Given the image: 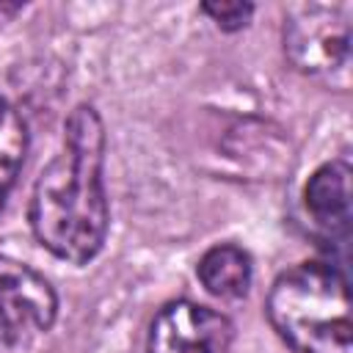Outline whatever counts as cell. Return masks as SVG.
I'll return each instance as SVG.
<instances>
[{"instance_id": "obj_2", "label": "cell", "mask_w": 353, "mask_h": 353, "mask_svg": "<svg viewBox=\"0 0 353 353\" xmlns=\"http://www.w3.org/2000/svg\"><path fill=\"white\" fill-rule=\"evenodd\" d=\"M265 314L295 353H353L350 290L331 262H301L270 284Z\"/></svg>"}, {"instance_id": "obj_9", "label": "cell", "mask_w": 353, "mask_h": 353, "mask_svg": "<svg viewBox=\"0 0 353 353\" xmlns=\"http://www.w3.org/2000/svg\"><path fill=\"white\" fill-rule=\"evenodd\" d=\"M201 11L221 28V30H240L251 22L254 6L240 0H221V3H201Z\"/></svg>"}, {"instance_id": "obj_7", "label": "cell", "mask_w": 353, "mask_h": 353, "mask_svg": "<svg viewBox=\"0 0 353 353\" xmlns=\"http://www.w3.org/2000/svg\"><path fill=\"white\" fill-rule=\"evenodd\" d=\"M199 281L204 284V290L215 298L223 301H234L243 298L251 287V256L234 245V243H218L210 251H204V256L199 259Z\"/></svg>"}, {"instance_id": "obj_1", "label": "cell", "mask_w": 353, "mask_h": 353, "mask_svg": "<svg viewBox=\"0 0 353 353\" xmlns=\"http://www.w3.org/2000/svg\"><path fill=\"white\" fill-rule=\"evenodd\" d=\"M105 127L91 105H77L63 124V149L41 168L28 221L36 240L58 259L85 265L108 237Z\"/></svg>"}, {"instance_id": "obj_6", "label": "cell", "mask_w": 353, "mask_h": 353, "mask_svg": "<svg viewBox=\"0 0 353 353\" xmlns=\"http://www.w3.org/2000/svg\"><path fill=\"white\" fill-rule=\"evenodd\" d=\"M350 165L347 160L323 163L303 188V204L317 229L331 237H345L350 229Z\"/></svg>"}, {"instance_id": "obj_5", "label": "cell", "mask_w": 353, "mask_h": 353, "mask_svg": "<svg viewBox=\"0 0 353 353\" xmlns=\"http://www.w3.org/2000/svg\"><path fill=\"white\" fill-rule=\"evenodd\" d=\"M234 325L226 314L193 303H165L149 325L146 353H229Z\"/></svg>"}, {"instance_id": "obj_3", "label": "cell", "mask_w": 353, "mask_h": 353, "mask_svg": "<svg viewBox=\"0 0 353 353\" xmlns=\"http://www.w3.org/2000/svg\"><path fill=\"white\" fill-rule=\"evenodd\" d=\"M284 55L309 77H347L350 63V8L339 3H303L284 19Z\"/></svg>"}, {"instance_id": "obj_8", "label": "cell", "mask_w": 353, "mask_h": 353, "mask_svg": "<svg viewBox=\"0 0 353 353\" xmlns=\"http://www.w3.org/2000/svg\"><path fill=\"white\" fill-rule=\"evenodd\" d=\"M28 154V127L6 99H0V210L17 185Z\"/></svg>"}, {"instance_id": "obj_4", "label": "cell", "mask_w": 353, "mask_h": 353, "mask_svg": "<svg viewBox=\"0 0 353 353\" xmlns=\"http://www.w3.org/2000/svg\"><path fill=\"white\" fill-rule=\"evenodd\" d=\"M58 314L50 281L19 259L0 254V350L28 347L47 334Z\"/></svg>"}]
</instances>
